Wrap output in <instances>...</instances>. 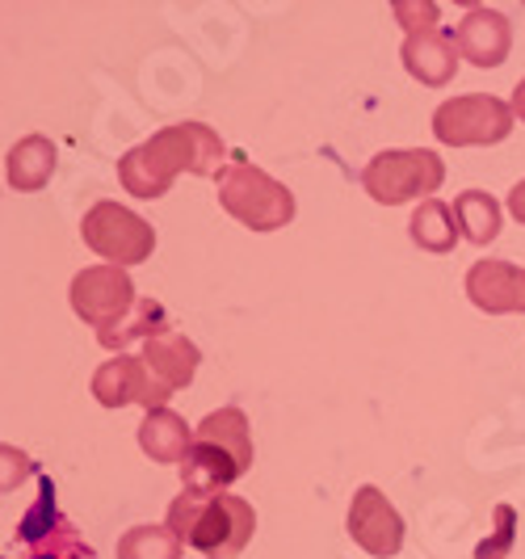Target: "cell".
Returning <instances> with one entry per match:
<instances>
[{"label":"cell","mask_w":525,"mask_h":559,"mask_svg":"<svg viewBox=\"0 0 525 559\" xmlns=\"http://www.w3.org/2000/svg\"><path fill=\"white\" fill-rule=\"evenodd\" d=\"M223 156H227V147L206 122H177V127L156 131L147 143L131 147L118 160V181H122L127 194L152 202V198H165L181 173L219 177L227 168Z\"/></svg>","instance_id":"cell-1"},{"label":"cell","mask_w":525,"mask_h":559,"mask_svg":"<svg viewBox=\"0 0 525 559\" xmlns=\"http://www.w3.org/2000/svg\"><path fill=\"white\" fill-rule=\"evenodd\" d=\"M168 531L206 559H236L252 543L256 513L231 492H186L168 504Z\"/></svg>","instance_id":"cell-2"},{"label":"cell","mask_w":525,"mask_h":559,"mask_svg":"<svg viewBox=\"0 0 525 559\" xmlns=\"http://www.w3.org/2000/svg\"><path fill=\"white\" fill-rule=\"evenodd\" d=\"M252 472V429L244 408H219L194 429V447L181 463L186 492H223Z\"/></svg>","instance_id":"cell-3"},{"label":"cell","mask_w":525,"mask_h":559,"mask_svg":"<svg viewBox=\"0 0 525 559\" xmlns=\"http://www.w3.org/2000/svg\"><path fill=\"white\" fill-rule=\"evenodd\" d=\"M219 202L236 224L252 231H277L295 219V194L265 168L244 165V160H231L219 173Z\"/></svg>","instance_id":"cell-4"},{"label":"cell","mask_w":525,"mask_h":559,"mask_svg":"<svg viewBox=\"0 0 525 559\" xmlns=\"http://www.w3.org/2000/svg\"><path fill=\"white\" fill-rule=\"evenodd\" d=\"M445 181V165L429 147H387L361 168L366 194L383 206H399L420 194H438Z\"/></svg>","instance_id":"cell-5"},{"label":"cell","mask_w":525,"mask_h":559,"mask_svg":"<svg viewBox=\"0 0 525 559\" xmlns=\"http://www.w3.org/2000/svg\"><path fill=\"white\" fill-rule=\"evenodd\" d=\"M513 106L500 102L492 93H467V97H450L433 110V135L445 147H492L509 140L513 131Z\"/></svg>","instance_id":"cell-6"},{"label":"cell","mask_w":525,"mask_h":559,"mask_svg":"<svg viewBox=\"0 0 525 559\" xmlns=\"http://www.w3.org/2000/svg\"><path fill=\"white\" fill-rule=\"evenodd\" d=\"M81 236L106 265H118V270L147 261L156 249V227L139 219L131 206H118V202L88 206V215L81 219Z\"/></svg>","instance_id":"cell-7"},{"label":"cell","mask_w":525,"mask_h":559,"mask_svg":"<svg viewBox=\"0 0 525 559\" xmlns=\"http://www.w3.org/2000/svg\"><path fill=\"white\" fill-rule=\"evenodd\" d=\"M68 299H72V311L81 316L84 324H93L97 333L122 324L139 304L135 282L127 278V270H118V265H88V270H81L72 278Z\"/></svg>","instance_id":"cell-8"},{"label":"cell","mask_w":525,"mask_h":559,"mask_svg":"<svg viewBox=\"0 0 525 559\" xmlns=\"http://www.w3.org/2000/svg\"><path fill=\"white\" fill-rule=\"evenodd\" d=\"M93 395H97V404H106V408H127V404H139L143 413H160L168 408V395L160 383H156V374L147 370L143 358H131V354H114L110 362L97 366V374H93Z\"/></svg>","instance_id":"cell-9"},{"label":"cell","mask_w":525,"mask_h":559,"mask_svg":"<svg viewBox=\"0 0 525 559\" xmlns=\"http://www.w3.org/2000/svg\"><path fill=\"white\" fill-rule=\"evenodd\" d=\"M345 531L358 543L366 556L391 559L404 547V518L395 513V504L374 488V484H361L349 501V518H345Z\"/></svg>","instance_id":"cell-10"},{"label":"cell","mask_w":525,"mask_h":559,"mask_svg":"<svg viewBox=\"0 0 525 559\" xmlns=\"http://www.w3.org/2000/svg\"><path fill=\"white\" fill-rule=\"evenodd\" d=\"M17 538L29 547V556H63V559H93V547L84 543L76 526L59 513L56 488L43 479V497L29 504V513L17 522Z\"/></svg>","instance_id":"cell-11"},{"label":"cell","mask_w":525,"mask_h":559,"mask_svg":"<svg viewBox=\"0 0 525 559\" xmlns=\"http://www.w3.org/2000/svg\"><path fill=\"white\" fill-rule=\"evenodd\" d=\"M467 299L488 316L525 311V270L513 261H475L467 270Z\"/></svg>","instance_id":"cell-12"},{"label":"cell","mask_w":525,"mask_h":559,"mask_svg":"<svg viewBox=\"0 0 525 559\" xmlns=\"http://www.w3.org/2000/svg\"><path fill=\"white\" fill-rule=\"evenodd\" d=\"M454 47L475 68H500L509 59V51H513V26H509V17L500 9L479 4V9H470L467 17L458 22Z\"/></svg>","instance_id":"cell-13"},{"label":"cell","mask_w":525,"mask_h":559,"mask_svg":"<svg viewBox=\"0 0 525 559\" xmlns=\"http://www.w3.org/2000/svg\"><path fill=\"white\" fill-rule=\"evenodd\" d=\"M147 370L156 374V383L165 388V392H177V388H190L198 374V362H202V354H198V345L190 341L186 333H165V336H152L147 345H143V354H139Z\"/></svg>","instance_id":"cell-14"},{"label":"cell","mask_w":525,"mask_h":559,"mask_svg":"<svg viewBox=\"0 0 525 559\" xmlns=\"http://www.w3.org/2000/svg\"><path fill=\"white\" fill-rule=\"evenodd\" d=\"M404 68L413 72L420 84H429V88H445V84L454 81V72H458V47L445 38L442 29H425V34H408L404 38Z\"/></svg>","instance_id":"cell-15"},{"label":"cell","mask_w":525,"mask_h":559,"mask_svg":"<svg viewBox=\"0 0 525 559\" xmlns=\"http://www.w3.org/2000/svg\"><path fill=\"white\" fill-rule=\"evenodd\" d=\"M56 143L47 140V135H26V140H17L9 147V156H4V177H9V186L17 190V194H34V190H43L51 177H56Z\"/></svg>","instance_id":"cell-16"},{"label":"cell","mask_w":525,"mask_h":559,"mask_svg":"<svg viewBox=\"0 0 525 559\" xmlns=\"http://www.w3.org/2000/svg\"><path fill=\"white\" fill-rule=\"evenodd\" d=\"M139 447L152 463H186V454L194 447V429L186 425V417H177L172 408H160V413H147L143 425H139Z\"/></svg>","instance_id":"cell-17"},{"label":"cell","mask_w":525,"mask_h":559,"mask_svg":"<svg viewBox=\"0 0 525 559\" xmlns=\"http://www.w3.org/2000/svg\"><path fill=\"white\" fill-rule=\"evenodd\" d=\"M408 231H413L416 249L433 252V257H445V252H454L458 236H463V227H458V215L445 206L442 198H425V202H420V206L413 211V219H408Z\"/></svg>","instance_id":"cell-18"},{"label":"cell","mask_w":525,"mask_h":559,"mask_svg":"<svg viewBox=\"0 0 525 559\" xmlns=\"http://www.w3.org/2000/svg\"><path fill=\"white\" fill-rule=\"evenodd\" d=\"M165 333H172L168 329V316H165V308L156 304V299H139L135 304V311L122 320V324H114V329H106V333H97V341L110 349V354H122L131 341H152V336H165Z\"/></svg>","instance_id":"cell-19"},{"label":"cell","mask_w":525,"mask_h":559,"mask_svg":"<svg viewBox=\"0 0 525 559\" xmlns=\"http://www.w3.org/2000/svg\"><path fill=\"white\" fill-rule=\"evenodd\" d=\"M454 215L470 245H492L500 236V202L484 190H467L454 198Z\"/></svg>","instance_id":"cell-20"},{"label":"cell","mask_w":525,"mask_h":559,"mask_svg":"<svg viewBox=\"0 0 525 559\" xmlns=\"http://www.w3.org/2000/svg\"><path fill=\"white\" fill-rule=\"evenodd\" d=\"M186 543L168 526H131L118 538V559H181Z\"/></svg>","instance_id":"cell-21"},{"label":"cell","mask_w":525,"mask_h":559,"mask_svg":"<svg viewBox=\"0 0 525 559\" xmlns=\"http://www.w3.org/2000/svg\"><path fill=\"white\" fill-rule=\"evenodd\" d=\"M395 22L408 29V34H425V29H438V4L433 0H395Z\"/></svg>","instance_id":"cell-22"},{"label":"cell","mask_w":525,"mask_h":559,"mask_svg":"<svg viewBox=\"0 0 525 559\" xmlns=\"http://www.w3.org/2000/svg\"><path fill=\"white\" fill-rule=\"evenodd\" d=\"M509 211H513L517 224H525V181H517V186L509 190Z\"/></svg>","instance_id":"cell-23"},{"label":"cell","mask_w":525,"mask_h":559,"mask_svg":"<svg viewBox=\"0 0 525 559\" xmlns=\"http://www.w3.org/2000/svg\"><path fill=\"white\" fill-rule=\"evenodd\" d=\"M509 106H513V114L525 122V81H517V88H513V102H509Z\"/></svg>","instance_id":"cell-24"},{"label":"cell","mask_w":525,"mask_h":559,"mask_svg":"<svg viewBox=\"0 0 525 559\" xmlns=\"http://www.w3.org/2000/svg\"><path fill=\"white\" fill-rule=\"evenodd\" d=\"M29 559H63V556H29Z\"/></svg>","instance_id":"cell-25"}]
</instances>
